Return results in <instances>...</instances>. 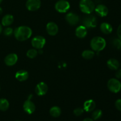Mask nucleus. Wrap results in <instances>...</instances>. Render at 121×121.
Segmentation results:
<instances>
[{
  "mask_svg": "<svg viewBox=\"0 0 121 121\" xmlns=\"http://www.w3.org/2000/svg\"><path fill=\"white\" fill-rule=\"evenodd\" d=\"M32 30L26 26L18 27L14 30V35L19 41H24L30 38L32 35Z\"/></svg>",
  "mask_w": 121,
  "mask_h": 121,
  "instance_id": "f257e3e1",
  "label": "nucleus"
},
{
  "mask_svg": "<svg viewBox=\"0 0 121 121\" xmlns=\"http://www.w3.org/2000/svg\"><path fill=\"white\" fill-rule=\"evenodd\" d=\"M90 45L92 50L94 52H99L105 48L106 43L104 38L100 36H96L91 40Z\"/></svg>",
  "mask_w": 121,
  "mask_h": 121,
  "instance_id": "f03ea898",
  "label": "nucleus"
},
{
  "mask_svg": "<svg viewBox=\"0 0 121 121\" xmlns=\"http://www.w3.org/2000/svg\"><path fill=\"white\" fill-rule=\"evenodd\" d=\"M79 8L83 13L91 14L95 11V5L92 0H80Z\"/></svg>",
  "mask_w": 121,
  "mask_h": 121,
  "instance_id": "7ed1b4c3",
  "label": "nucleus"
},
{
  "mask_svg": "<svg viewBox=\"0 0 121 121\" xmlns=\"http://www.w3.org/2000/svg\"><path fill=\"white\" fill-rule=\"evenodd\" d=\"M98 21L95 15L91 14H87L86 16L83 20V26H85L87 29L95 28L97 26Z\"/></svg>",
  "mask_w": 121,
  "mask_h": 121,
  "instance_id": "20e7f679",
  "label": "nucleus"
},
{
  "mask_svg": "<svg viewBox=\"0 0 121 121\" xmlns=\"http://www.w3.org/2000/svg\"><path fill=\"white\" fill-rule=\"evenodd\" d=\"M109 91L114 93H117L121 89V83L118 79L112 78L109 79L107 83Z\"/></svg>",
  "mask_w": 121,
  "mask_h": 121,
  "instance_id": "39448f33",
  "label": "nucleus"
},
{
  "mask_svg": "<svg viewBox=\"0 0 121 121\" xmlns=\"http://www.w3.org/2000/svg\"><path fill=\"white\" fill-rule=\"evenodd\" d=\"M54 7L58 13H65L69 9L70 5L66 0H59L55 4Z\"/></svg>",
  "mask_w": 121,
  "mask_h": 121,
  "instance_id": "423d86ee",
  "label": "nucleus"
},
{
  "mask_svg": "<svg viewBox=\"0 0 121 121\" xmlns=\"http://www.w3.org/2000/svg\"><path fill=\"white\" fill-rule=\"evenodd\" d=\"M46 42V39L44 37L37 35L33 38L31 40V45L35 49L41 50L44 47Z\"/></svg>",
  "mask_w": 121,
  "mask_h": 121,
  "instance_id": "0eeeda50",
  "label": "nucleus"
},
{
  "mask_svg": "<svg viewBox=\"0 0 121 121\" xmlns=\"http://www.w3.org/2000/svg\"><path fill=\"white\" fill-rule=\"evenodd\" d=\"M41 0H27L26 6L30 11H35L41 7Z\"/></svg>",
  "mask_w": 121,
  "mask_h": 121,
  "instance_id": "6e6552de",
  "label": "nucleus"
},
{
  "mask_svg": "<svg viewBox=\"0 0 121 121\" xmlns=\"http://www.w3.org/2000/svg\"><path fill=\"white\" fill-rule=\"evenodd\" d=\"M65 20L69 24L74 26L78 24L79 22V17L75 13L70 12L66 14L65 16Z\"/></svg>",
  "mask_w": 121,
  "mask_h": 121,
  "instance_id": "1a4fd4ad",
  "label": "nucleus"
},
{
  "mask_svg": "<svg viewBox=\"0 0 121 121\" xmlns=\"http://www.w3.org/2000/svg\"><path fill=\"white\" fill-rule=\"evenodd\" d=\"M48 91V86L46 83L41 82L37 85L35 89V92L38 96H41L47 93Z\"/></svg>",
  "mask_w": 121,
  "mask_h": 121,
  "instance_id": "9d476101",
  "label": "nucleus"
},
{
  "mask_svg": "<svg viewBox=\"0 0 121 121\" xmlns=\"http://www.w3.org/2000/svg\"><path fill=\"white\" fill-rule=\"evenodd\" d=\"M23 109L28 114H32L35 110V105L30 99H27L23 104Z\"/></svg>",
  "mask_w": 121,
  "mask_h": 121,
  "instance_id": "9b49d317",
  "label": "nucleus"
},
{
  "mask_svg": "<svg viewBox=\"0 0 121 121\" xmlns=\"http://www.w3.org/2000/svg\"><path fill=\"white\" fill-rule=\"evenodd\" d=\"M18 56L15 53H10L8 54L4 59V63L7 66H13L17 63Z\"/></svg>",
  "mask_w": 121,
  "mask_h": 121,
  "instance_id": "f8f14e48",
  "label": "nucleus"
},
{
  "mask_svg": "<svg viewBox=\"0 0 121 121\" xmlns=\"http://www.w3.org/2000/svg\"><path fill=\"white\" fill-rule=\"evenodd\" d=\"M46 31L50 35L54 36L59 32V27L55 22H49L46 26Z\"/></svg>",
  "mask_w": 121,
  "mask_h": 121,
  "instance_id": "ddd939ff",
  "label": "nucleus"
},
{
  "mask_svg": "<svg viewBox=\"0 0 121 121\" xmlns=\"http://www.w3.org/2000/svg\"><path fill=\"white\" fill-rule=\"evenodd\" d=\"M95 11L98 15L101 17H106L108 14L109 9L106 5L104 4H99L95 7Z\"/></svg>",
  "mask_w": 121,
  "mask_h": 121,
  "instance_id": "4468645a",
  "label": "nucleus"
},
{
  "mask_svg": "<svg viewBox=\"0 0 121 121\" xmlns=\"http://www.w3.org/2000/svg\"><path fill=\"white\" fill-rule=\"evenodd\" d=\"M87 29L82 25L76 28L75 34L76 37L79 39H83L87 35Z\"/></svg>",
  "mask_w": 121,
  "mask_h": 121,
  "instance_id": "2eb2a0df",
  "label": "nucleus"
},
{
  "mask_svg": "<svg viewBox=\"0 0 121 121\" xmlns=\"http://www.w3.org/2000/svg\"><path fill=\"white\" fill-rule=\"evenodd\" d=\"M96 108V103L92 99H89L85 102L83 104V109L87 112H92Z\"/></svg>",
  "mask_w": 121,
  "mask_h": 121,
  "instance_id": "dca6fc26",
  "label": "nucleus"
},
{
  "mask_svg": "<svg viewBox=\"0 0 121 121\" xmlns=\"http://www.w3.org/2000/svg\"><path fill=\"white\" fill-rule=\"evenodd\" d=\"M28 73L24 70H20L15 73V78L20 82H24L28 78Z\"/></svg>",
  "mask_w": 121,
  "mask_h": 121,
  "instance_id": "f3484780",
  "label": "nucleus"
},
{
  "mask_svg": "<svg viewBox=\"0 0 121 121\" xmlns=\"http://www.w3.org/2000/svg\"><path fill=\"white\" fill-rule=\"evenodd\" d=\"M14 22V17L11 14H6L2 17L1 24L4 27H9Z\"/></svg>",
  "mask_w": 121,
  "mask_h": 121,
  "instance_id": "a211bd4d",
  "label": "nucleus"
},
{
  "mask_svg": "<svg viewBox=\"0 0 121 121\" xmlns=\"http://www.w3.org/2000/svg\"><path fill=\"white\" fill-rule=\"evenodd\" d=\"M107 66L109 69L117 70L119 68L120 64L118 60L115 59H110L107 61Z\"/></svg>",
  "mask_w": 121,
  "mask_h": 121,
  "instance_id": "6ab92c4d",
  "label": "nucleus"
},
{
  "mask_svg": "<svg viewBox=\"0 0 121 121\" xmlns=\"http://www.w3.org/2000/svg\"><path fill=\"white\" fill-rule=\"evenodd\" d=\"M100 30L102 33L105 34H109L113 31L112 26L108 22H103L100 26Z\"/></svg>",
  "mask_w": 121,
  "mask_h": 121,
  "instance_id": "aec40b11",
  "label": "nucleus"
},
{
  "mask_svg": "<svg viewBox=\"0 0 121 121\" xmlns=\"http://www.w3.org/2000/svg\"><path fill=\"white\" fill-rule=\"evenodd\" d=\"M49 112L52 117H54V118H57V117H60V115H61V110L59 106H54L51 108Z\"/></svg>",
  "mask_w": 121,
  "mask_h": 121,
  "instance_id": "412c9836",
  "label": "nucleus"
},
{
  "mask_svg": "<svg viewBox=\"0 0 121 121\" xmlns=\"http://www.w3.org/2000/svg\"><path fill=\"white\" fill-rule=\"evenodd\" d=\"M82 56L85 60H91L95 56V52L92 50H86L82 52Z\"/></svg>",
  "mask_w": 121,
  "mask_h": 121,
  "instance_id": "4be33fe9",
  "label": "nucleus"
},
{
  "mask_svg": "<svg viewBox=\"0 0 121 121\" xmlns=\"http://www.w3.org/2000/svg\"><path fill=\"white\" fill-rule=\"evenodd\" d=\"M9 106V102L5 98L0 99V110L1 111H6L8 109Z\"/></svg>",
  "mask_w": 121,
  "mask_h": 121,
  "instance_id": "5701e85b",
  "label": "nucleus"
},
{
  "mask_svg": "<svg viewBox=\"0 0 121 121\" xmlns=\"http://www.w3.org/2000/svg\"><path fill=\"white\" fill-rule=\"evenodd\" d=\"M39 54V52L35 48H31L27 52V56L30 59H34Z\"/></svg>",
  "mask_w": 121,
  "mask_h": 121,
  "instance_id": "b1692460",
  "label": "nucleus"
},
{
  "mask_svg": "<svg viewBox=\"0 0 121 121\" xmlns=\"http://www.w3.org/2000/svg\"><path fill=\"white\" fill-rule=\"evenodd\" d=\"M102 116V111L100 109H96L92 112V119L93 120L96 121L98 119H100Z\"/></svg>",
  "mask_w": 121,
  "mask_h": 121,
  "instance_id": "393cba45",
  "label": "nucleus"
},
{
  "mask_svg": "<svg viewBox=\"0 0 121 121\" xmlns=\"http://www.w3.org/2000/svg\"><path fill=\"white\" fill-rule=\"evenodd\" d=\"M3 33L4 34V35L7 37H9V36H11L14 33V30L12 28L9 27H7L3 31Z\"/></svg>",
  "mask_w": 121,
  "mask_h": 121,
  "instance_id": "a878e982",
  "label": "nucleus"
},
{
  "mask_svg": "<svg viewBox=\"0 0 121 121\" xmlns=\"http://www.w3.org/2000/svg\"><path fill=\"white\" fill-rule=\"evenodd\" d=\"M84 112V109L82 108H77L73 111V113L77 117H79V116L82 115L83 114V113Z\"/></svg>",
  "mask_w": 121,
  "mask_h": 121,
  "instance_id": "bb28decb",
  "label": "nucleus"
},
{
  "mask_svg": "<svg viewBox=\"0 0 121 121\" xmlns=\"http://www.w3.org/2000/svg\"><path fill=\"white\" fill-rule=\"evenodd\" d=\"M115 106L116 108L118 110V111H121V99H118L116 100L115 103Z\"/></svg>",
  "mask_w": 121,
  "mask_h": 121,
  "instance_id": "cd10ccee",
  "label": "nucleus"
},
{
  "mask_svg": "<svg viewBox=\"0 0 121 121\" xmlns=\"http://www.w3.org/2000/svg\"><path fill=\"white\" fill-rule=\"evenodd\" d=\"M121 41V40L119 39V38H118V39H114L113 40V41H112V44H113V46H114L115 48H117V47H118V46H119Z\"/></svg>",
  "mask_w": 121,
  "mask_h": 121,
  "instance_id": "c85d7f7f",
  "label": "nucleus"
},
{
  "mask_svg": "<svg viewBox=\"0 0 121 121\" xmlns=\"http://www.w3.org/2000/svg\"><path fill=\"white\" fill-rule=\"evenodd\" d=\"M115 76L117 79H121V69H118V70H117V72H116L115 73Z\"/></svg>",
  "mask_w": 121,
  "mask_h": 121,
  "instance_id": "c756f323",
  "label": "nucleus"
},
{
  "mask_svg": "<svg viewBox=\"0 0 121 121\" xmlns=\"http://www.w3.org/2000/svg\"><path fill=\"white\" fill-rule=\"evenodd\" d=\"M117 35L118 38L121 40V24L119 25L117 29Z\"/></svg>",
  "mask_w": 121,
  "mask_h": 121,
  "instance_id": "7c9ffc66",
  "label": "nucleus"
},
{
  "mask_svg": "<svg viewBox=\"0 0 121 121\" xmlns=\"http://www.w3.org/2000/svg\"><path fill=\"white\" fill-rule=\"evenodd\" d=\"M83 121H94V120H93V119H92V118H85V119H84Z\"/></svg>",
  "mask_w": 121,
  "mask_h": 121,
  "instance_id": "2f4dec72",
  "label": "nucleus"
},
{
  "mask_svg": "<svg viewBox=\"0 0 121 121\" xmlns=\"http://www.w3.org/2000/svg\"><path fill=\"white\" fill-rule=\"evenodd\" d=\"M117 49L119 50H121V41L120 43H119V46H118V47H117Z\"/></svg>",
  "mask_w": 121,
  "mask_h": 121,
  "instance_id": "473e14b6",
  "label": "nucleus"
},
{
  "mask_svg": "<svg viewBox=\"0 0 121 121\" xmlns=\"http://www.w3.org/2000/svg\"><path fill=\"white\" fill-rule=\"evenodd\" d=\"M2 32V26H1V24H0V34H1Z\"/></svg>",
  "mask_w": 121,
  "mask_h": 121,
  "instance_id": "72a5a7b5",
  "label": "nucleus"
},
{
  "mask_svg": "<svg viewBox=\"0 0 121 121\" xmlns=\"http://www.w3.org/2000/svg\"><path fill=\"white\" fill-rule=\"evenodd\" d=\"M2 12H3V10H2V8L1 7H0V15L2 14Z\"/></svg>",
  "mask_w": 121,
  "mask_h": 121,
  "instance_id": "f704fd0d",
  "label": "nucleus"
},
{
  "mask_svg": "<svg viewBox=\"0 0 121 121\" xmlns=\"http://www.w3.org/2000/svg\"><path fill=\"white\" fill-rule=\"evenodd\" d=\"M2 1H3V0H0V4H1V2H2Z\"/></svg>",
  "mask_w": 121,
  "mask_h": 121,
  "instance_id": "c9c22d12",
  "label": "nucleus"
},
{
  "mask_svg": "<svg viewBox=\"0 0 121 121\" xmlns=\"http://www.w3.org/2000/svg\"><path fill=\"white\" fill-rule=\"evenodd\" d=\"M0 91H1V86H0Z\"/></svg>",
  "mask_w": 121,
  "mask_h": 121,
  "instance_id": "e433bc0d",
  "label": "nucleus"
},
{
  "mask_svg": "<svg viewBox=\"0 0 121 121\" xmlns=\"http://www.w3.org/2000/svg\"></svg>",
  "mask_w": 121,
  "mask_h": 121,
  "instance_id": "4c0bfd02",
  "label": "nucleus"
},
{
  "mask_svg": "<svg viewBox=\"0 0 121 121\" xmlns=\"http://www.w3.org/2000/svg\"></svg>",
  "mask_w": 121,
  "mask_h": 121,
  "instance_id": "58836bf2",
  "label": "nucleus"
}]
</instances>
